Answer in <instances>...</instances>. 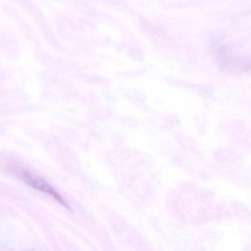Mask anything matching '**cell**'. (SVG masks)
<instances>
[{"instance_id":"cell-1","label":"cell","mask_w":251,"mask_h":251,"mask_svg":"<svg viewBox=\"0 0 251 251\" xmlns=\"http://www.w3.org/2000/svg\"><path fill=\"white\" fill-rule=\"evenodd\" d=\"M22 177L27 185L31 186L33 189H37L40 192L46 193L47 195H49L58 203L65 207L69 211H71V207L70 206L68 202L45 179L31 172L27 171V170L22 173Z\"/></svg>"}]
</instances>
